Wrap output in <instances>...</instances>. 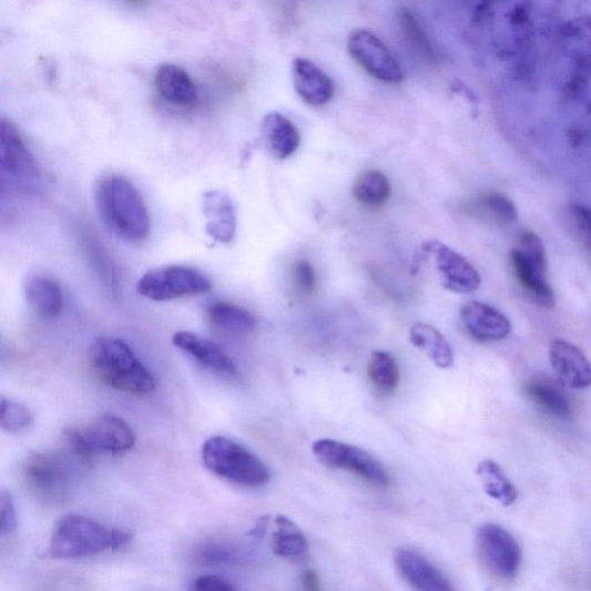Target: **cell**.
<instances>
[{
    "label": "cell",
    "mask_w": 591,
    "mask_h": 591,
    "mask_svg": "<svg viewBox=\"0 0 591 591\" xmlns=\"http://www.w3.org/2000/svg\"><path fill=\"white\" fill-rule=\"evenodd\" d=\"M293 285L300 296L312 295L318 284V276L315 267L307 261H297L292 271Z\"/></svg>",
    "instance_id": "d6a6232c"
},
{
    "label": "cell",
    "mask_w": 591,
    "mask_h": 591,
    "mask_svg": "<svg viewBox=\"0 0 591 591\" xmlns=\"http://www.w3.org/2000/svg\"><path fill=\"white\" fill-rule=\"evenodd\" d=\"M293 79L297 94L309 105H325L334 95L333 81L312 61L296 59L293 62Z\"/></svg>",
    "instance_id": "ffe728a7"
},
{
    "label": "cell",
    "mask_w": 591,
    "mask_h": 591,
    "mask_svg": "<svg viewBox=\"0 0 591 591\" xmlns=\"http://www.w3.org/2000/svg\"><path fill=\"white\" fill-rule=\"evenodd\" d=\"M206 318L212 329L228 336L249 335L257 327L256 317L246 308L225 300L210 303Z\"/></svg>",
    "instance_id": "44dd1931"
},
{
    "label": "cell",
    "mask_w": 591,
    "mask_h": 591,
    "mask_svg": "<svg viewBox=\"0 0 591 591\" xmlns=\"http://www.w3.org/2000/svg\"><path fill=\"white\" fill-rule=\"evenodd\" d=\"M262 135L267 150L277 160L289 159L300 144L297 128L278 112H271L263 119Z\"/></svg>",
    "instance_id": "603a6c76"
},
{
    "label": "cell",
    "mask_w": 591,
    "mask_h": 591,
    "mask_svg": "<svg viewBox=\"0 0 591 591\" xmlns=\"http://www.w3.org/2000/svg\"><path fill=\"white\" fill-rule=\"evenodd\" d=\"M570 214L577 237L591 253V211L582 205H573Z\"/></svg>",
    "instance_id": "836d02e7"
},
{
    "label": "cell",
    "mask_w": 591,
    "mask_h": 591,
    "mask_svg": "<svg viewBox=\"0 0 591 591\" xmlns=\"http://www.w3.org/2000/svg\"><path fill=\"white\" fill-rule=\"evenodd\" d=\"M24 295L28 305L40 317L51 319L62 313L64 296L61 285L53 277L35 274L27 279Z\"/></svg>",
    "instance_id": "7402d4cb"
},
{
    "label": "cell",
    "mask_w": 591,
    "mask_h": 591,
    "mask_svg": "<svg viewBox=\"0 0 591 591\" xmlns=\"http://www.w3.org/2000/svg\"><path fill=\"white\" fill-rule=\"evenodd\" d=\"M131 541L128 531L108 529L90 518L70 514L55 523L49 552L54 559H75L118 551Z\"/></svg>",
    "instance_id": "3957f363"
},
{
    "label": "cell",
    "mask_w": 591,
    "mask_h": 591,
    "mask_svg": "<svg viewBox=\"0 0 591 591\" xmlns=\"http://www.w3.org/2000/svg\"><path fill=\"white\" fill-rule=\"evenodd\" d=\"M397 569L414 591H457L424 556L401 549L396 554Z\"/></svg>",
    "instance_id": "ac0fdd59"
},
{
    "label": "cell",
    "mask_w": 591,
    "mask_h": 591,
    "mask_svg": "<svg viewBox=\"0 0 591 591\" xmlns=\"http://www.w3.org/2000/svg\"><path fill=\"white\" fill-rule=\"evenodd\" d=\"M411 345L425 353L439 369H449L455 364V351L446 337L434 326L416 323L410 327Z\"/></svg>",
    "instance_id": "cb8c5ba5"
},
{
    "label": "cell",
    "mask_w": 591,
    "mask_h": 591,
    "mask_svg": "<svg viewBox=\"0 0 591 591\" xmlns=\"http://www.w3.org/2000/svg\"><path fill=\"white\" fill-rule=\"evenodd\" d=\"M478 554L486 569L501 581H513L519 574L522 552L513 534L496 523H486L477 531Z\"/></svg>",
    "instance_id": "8fae6325"
},
{
    "label": "cell",
    "mask_w": 591,
    "mask_h": 591,
    "mask_svg": "<svg viewBox=\"0 0 591 591\" xmlns=\"http://www.w3.org/2000/svg\"><path fill=\"white\" fill-rule=\"evenodd\" d=\"M212 281L201 271L188 266H165L146 273L136 291L154 302L200 296L212 289Z\"/></svg>",
    "instance_id": "52a82bcc"
},
{
    "label": "cell",
    "mask_w": 591,
    "mask_h": 591,
    "mask_svg": "<svg viewBox=\"0 0 591 591\" xmlns=\"http://www.w3.org/2000/svg\"><path fill=\"white\" fill-rule=\"evenodd\" d=\"M154 84L159 95L167 103L188 108L200 100L195 82L180 65H161L155 73Z\"/></svg>",
    "instance_id": "d6986e66"
},
{
    "label": "cell",
    "mask_w": 591,
    "mask_h": 591,
    "mask_svg": "<svg viewBox=\"0 0 591 591\" xmlns=\"http://www.w3.org/2000/svg\"><path fill=\"white\" fill-rule=\"evenodd\" d=\"M2 144H0V175H2V191L37 192L41 184L39 164L27 147L16 126L6 120L0 128Z\"/></svg>",
    "instance_id": "8992f818"
},
{
    "label": "cell",
    "mask_w": 591,
    "mask_h": 591,
    "mask_svg": "<svg viewBox=\"0 0 591 591\" xmlns=\"http://www.w3.org/2000/svg\"><path fill=\"white\" fill-rule=\"evenodd\" d=\"M549 360L562 384L579 390L591 386V363L577 346L553 340L549 347Z\"/></svg>",
    "instance_id": "5bb4252c"
},
{
    "label": "cell",
    "mask_w": 591,
    "mask_h": 591,
    "mask_svg": "<svg viewBox=\"0 0 591 591\" xmlns=\"http://www.w3.org/2000/svg\"><path fill=\"white\" fill-rule=\"evenodd\" d=\"M64 438L71 454L79 458L123 454L135 444L132 428L124 419L112 415L101 416L88 426L67 429Z\"/></svg>",
    "instance_id": "5b68a950"
},
{
    "label": "cell",
    "mask_w": 591,
    "mask_h": 591,
    "mask_svg": "<svg viewBox=\"0 0 591 591\" xmlns=\"http://www.w3.org/2000/svg\"><path fill=\"white\" fill-rule=\"evenodd\" d=\"M33 424V415L23 405L2 397L0 400V426L9 434H18Z\"/></svg>",
    "instance_id": "4dcf8cb0"
},
{
    "label": "cell",
    "mask_w": 591,
    "mask_h": 591,
    "mask_svg": "<svg viewBox=\"0 0 591 591\" xmlns=\"http://www.w3.org/2000/svg\"><path fill=\"white\" fill-rule=\"evenodd\" d=\"M520 246L512 251L511 261L522 288L544 308L556 306V295L547 279L546 248L542 241L531 233L520 237Z\"/></svg>",
    "instance_id": "30bf717a"
},
{
    "label": "cell",
    "mask_w": 591,
    "mask_h": 591,
    "mask_svg": "<svg viewBox=\"0 0 591 591\" xmlns=\"http://www.w3.org/2000/svg\"><path fill=\"white\" fill-rule=\"evenodd\" d=\"M196 558L202 564H222V562L232 561L234 553L227 548L220 546H208L196 553Z\"/></svg>",
    "instance_id": "8d00e7d4"
},
{
    "label": "cell",
    "mask_w": 591,
    "mask_h": 591,
    "mask_svg": "<svg viewBox=\"0 0 591 591\" xmlns=\"http://www.w3.org/2000/svg\"><path fill=\"white\" fill-rule=\"evenodd\" d=\"M95 203L105 227L120 240L139 244L150 236V211L143 195L124 176L102 177L95 188Z\"/></svg>",
    "instance_id": "6da1fadb"
},
{
    "label": "cell",
    "mask_w": 591,
    "mask_h": 591,
    "mask_svg": "<svg viewBox=\"0 0 591 591\" xmlns=\"http://www.w3.org/2000/svg\"><path fill=\"white\" fill-rule=\"evenodd\" d=\"M17 511L10 492L2 490L0 493V534L3 538L12 534L17 529Z\"/></svg>",
    "instance_id": "e575fe53"
},
{
    "label": "cell",
    "mask_w": 591,
    "mask_h": 591,
    "mask_svg": "<svg viewBox=\"0 0 591 591\" xmlns=\"http://www.w3.org/2000/svg\"><path fill=\"white\" fill-rule=\"evenodd\" d=\"M348 51L353 60L374 78L388 83L404 81L405 73L399 62L371 32L354 31L348 39Z\"/></svg>",
    "instance_id": "7c38bea8"
},
{
    "label": "cell",
    "mask_w": 591,
    "mask_h": 591,
    "mask_svg": "<svg viewBox=\"0 0 591 591\" xmlns=\"http://www.w3.org/2000/svg\"><path fill=\"white\" fill-rule=\"evenodd\" d=\"M206 232L221 244H230L237 232V211L232 196L223 191L212 190L203 196Z\"/></svg>",
    "instance_id": "e0dca14e"
},
{
    "label": "cell",
    "mask_w": 591,
    "mask_h": 591,
    "mask_svg": "<svg viewBox=\"0 0 591 591\" xmlns=\"http://www.w3.org/2000/svg\"><path fill=\"white\" fill-rule=\"evenodd\" d=\"M527 396L547 412L560 417H570L571 404L557 386L544 379H537L526 386Z\"/></svg>",
    "instance_id": "f1b7e54d"
},
{
    "label": "cell",
    "mask_w": 591,
    "mask_h": 591,
    "mask_svg": "<svg viewBox=\"0 0 591 591\" xmlns=\"http://www.w3.org/2000/svg\"><path fill=\"white\" fill-rule=\"evenodd\" d=\"M466 211L472 217L497 224H510L517 220L514 205L506 196L493 192L476 196L467 204Z\"/></svg>",
    "instance_id": "484cf974"
},
{
    "label": "cell",
    "mask_w": 591,
    "mask_h": 591,
    "mask_svg": "<svg viewBox=\"0 0 591 591\" xmlns=\"http://www.w3.org/2000/svg\"><path fill=\"white\" fill-rule=\"evenodd\" d=\"M313 452L322 465L349 471L373 487L385 489L390 485L385 467L359 447L333 439H320L314 442Z\"/></svg>",
    "instance_id": "ba28073f"
},
{
    "label": "cell",
    "mask_w": 591,
    "mask_h": 591,
    "mask_svg": "<svg viewBox=\"0 0 591 591\" xmlns=\"http://www.w3.org/2000/svg\"><path fill=\"white\" fill-rule=\"evenodd\" d=\"M174 345L203 368L222 376H237L235 361L207 337L188 330L177 332L173 337Z\"/></svg>",
    "instance_id": "2e32d148"
},
{
    "label": "cell",
    "mask_w": 591,
    "mask_h": 591,
    "mask_svg": "<svg viewBox=\"0 0 591 591\" xmlns=\"http://www.w3.org/2000/svg\"><path fill=\"white\" fill-rule=\"evenodd\" d=\"M368 376L373 385L384 393L398 388L401 380L399 365L385 351H375L368 363Z\"/></svg>",
    "instance_id": "f546056e"
},
{
    "label": "cell",
    "mask_w": 591,
    "mask_h": 591,
    "mask_svg": "<svg viewBox=\"0 0 591 591\" xmlns=\"http://www.w3.org/2000/svg\"><path fill=\"white\" fill-rule=\"evenodd\" d=\"M390 191L388 179L377 171L360 174L353 186L355 200L371 210L383 207L389 200Z\"/></svg>",
    "instance_id": "83f0119b"
},
{
    "label": "cell",
    "mask_w": 591,
    "mask_h": 591,
    "mask_svg": "<svg viewBox=\"0 0 591 591\" xmlns=\"http://www.w3.org/2000/svg\"><path fill=\"white\" fill-rule=\"evenodd\" d=\"M300 589L302 591H320V583L315 571L307 570L303 572L300 577Z\"/></svg>",
    "instance_id": "74e56055"
},
{
    "label": "cell",
    "mask_w": 591,
    "mask_h": 591,
    "mask_svg": "<svg viewBox=\"0 0 591 591\" xmlns=\"http://www.w3.org/2000/svg\"><path fill=\"white\" fill-rule=\"evenodd\" d=\"M271 548L275 556L297 559L308 550V543L298 526L285 516H277L274 521Z\"/></svg>",
    "instance_id": "d4e9b609"
},
{
    "label": "cell",
    "mask_w": 591,
    "mask_h": 591,
    "mask_svg": "<svg viewBox=\"0 0 591 591\" xmlns=\"http://www.w3.org/2000/svg\"><path fill=\"white\" fill-rule=\"evenodd\" d=\"M476 472L486 493L505 508H509L517 501L519 493L516 486L497 462L485 460L477 466Z\"/></svg>",
    "instance_id": "4316f807"
},
{
    "label": "cell",
    "mask_w": 591,
    "mask_h": 591,
    "mask_svg": "<svg viewBox=\"0 0 591 591\" xmlns=\"http://www.w3.org/2000/svg\"><path fill=\"white\" fill-rule=\"evenodd\" d=\"M424 249L434 259L442 286L452 293L468 295L481 287L476 268L458 253L438 241H429Z\"/></svg>",
    "instance_id": "4fadbf2b"
},
{
    "label": "cell",
    "mask_w": 591,
    "mask_h": 591,
    "mask_svg": "<svg viewBox=\"0 0 591 591\" xmlns=\"http://www.w3.org/2000/svg\"><path fill=\"white\" fill-rule=\"evenodd\" d=\"M461 319L467 332L478 342H502L512 332L508 317L481 302L466 303L461 308Z\"/></svg>",
    "instance_id": "9a60e30c"
},
{
    "label": "cell",
    "mask_w": 591,
    "mask_h": 591,
    "mask_svg": "<svg viewBox=\"0 0 591 591\" xmlns=\"http://www.w3.org/2000/svg\"><path fill=\"white\" fill-rule=\"evenodd\" d=\"M399 20L410 45L428 61H435V51L430 40L415 17L405 8L399 11Z\"/></svg>",
    "instance_id": "1f68e13d"
},
{
    "label": "cell",
    "mask_w": 591,
    "mask_h": 591,
    "mask_svg": "<svg viewBox=\"0 0 591 591\" xmlns=\"http://www.w3.org/2000/svg\"><path fill=\"white\" fill-rule=\"evenodd\" d=\"M21 476L28 490L50 503L64 501L71 491V469L65 458L59 455L27 457L21 465Z\"/></svg>",
    "instance_id": "9c48e42d"
},
{
    "label": "cell",
    "mask_w": 591,
    "mask_h": 591,
    "mask_svg": "<svg viewBox=\"0 0 591 591\" xmlns=\"http://www.w3.org/2000/svg\"><path fill=\"white\" fill-rule=\"evenodd\" d=\"M191 591H237V589L228 580L210 574L196 578Z\"/></svg>",
    "instance_id": "d590c367"
},
{
    "label": "cell",
    "mask_w": 591,
    "mask_h": 591,
    "mask_svg": "<svg viewBox=\"0 0 591 591\" xmlns=\"http://www.w3.org/2000/svg\"><path fill=\"white\" fill-rule=\"evenodd\" d=\"M90 363L96 377L111 388L145 396L156 387L150 370L124 342L101 336L90 348Z\"/></svg>",
    "instance_id": "7a4b0ae2"
},
{
    "label": "cell",
    "mask_w": 591,
    "mask_h": 591,
    "mask_svg": "<svg viewBox=\"0 0 591 591\" xmlns=\"http://www.w3.org/2000/svg\"><path fill=\"white\" fill-rule=\"evenodd\" d=\"M202 457L211 472L233 485L255 489L266 486L271 480L264 462L230 438H210L203 445Z\"/></svg>",
    "instance_id": "277c9868"
}]
</instances>
